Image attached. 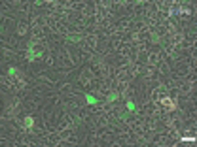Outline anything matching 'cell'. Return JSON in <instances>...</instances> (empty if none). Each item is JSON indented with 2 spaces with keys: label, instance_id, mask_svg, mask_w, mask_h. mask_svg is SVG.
Returning <instances> with one entry per match:
<instances>
[{
  "label": "cell",
  "instance_id": "1",
  "mask_svg": "<svg viewBox=\"0 0 197 147\" xmlns=\"http://www.w3.org/2000/svg\"><path fill=\"white\" fill-rule=\"evenodd\" d=\"M40 55H42V51H36L34 49V42H30L28 49H27V58L28 60H36V58H40Z\"/></svg>",
  "mask_w": 197,
  "mask_h": 147
},
{
  "label": "cell",
  "instance_id": "2",
  "mask_svg": "<svg viewBox=\"0 0 197 147\" xmlns=\"http://www.w3.org/2000/svg\"><path fill=\"white\" fill-rule=\"evenodd\" d=\"M161 102H163V106H165V109H169V111H173L174 107H176V104H174L173 100H171V98H163Z\"/></svg>",
  "mask_w": 197,
  "mask_h": 147
},
{
  "label": "cell",
  "instance_id": "6",
  "mask_svg": "<svg viewBox=\"0 0 197 147\" xmlns=\"http://www.w3.org/2000/svg\"><path fill=\"white\" fill-rule=\"evenodd\" d=\"M8 74H9V76H14V77H17V76H19L17 68H14V66H9V68H8Z\"/></svg>",
  "mask_w": 197,
  "mask_h": 147
},
{
  "label": "cell",
  "instance_id": "3",
  "mask_svg": "<svg viewBox=\"0 0 197 147\" xmlns=\"http://www.w3.org/2000/svg\"><path fill=\"white\" fill-rule=\"evenodd\" d=\"M85 102H87V104H91V106H95V104L99 102V100H97V98L93 96V94H85Z\"/></svg>",
  "mask_w": 197,
  "mask_h": 147
},
{
  "label": "cell",
  "instance_id": "7",
  "mask_svg": "<svg viewBox=\"0 0 197 147\" xmlns=\"http://www.w3.org/2000/svg\"><path fill=\"white\" fill-rule=\"evenodd\" d=\"M127 109H129V111H137V107H135V104L131 102V100L127 102Z\"/></svg>",
  "mask_w": 197,
  "mask_h": 147
},
{
  "label": "cell",
  "instance_id": "5",
  "mask_svg": "<svg viewBox=\"0 0 197 147\" xmlns=\"http://www.w3.org/2000/svg\"><path fill=\"white\" fill-rule=\"evenodd\" d=\"M118 96H119L118 93H110L108 96H106V102H108V104H110V102H116V100H118Z\"/></svg>",
  "mask_w": 197,
  "mask_h": 147
},
{
  "label": "cell",
  "instance_id": "4",
  "mask_svg": "<svg viewBox=\"0 0 197 147\" xmlns=\"http://www.w3.org/2000/svg\"><path fill=\"white\" fill-rule=\"evenodd\" d=\"M23 125H25V128H32V125H34V119H32L30 115L25 117V123H23Z\"/></svg>",
  "mask_w": 197,
  "mask_h": 147
}]
</instances>
